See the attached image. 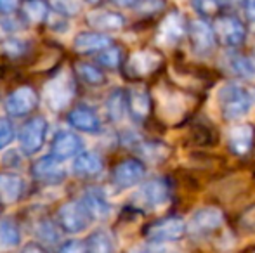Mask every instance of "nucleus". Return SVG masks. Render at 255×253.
Here are the masks:
<instances>
[{
  "instance_id": "f03ea898",
  "label": "nucleus",
  "mask_w": 255,
  "mask_h": 253,
  "mask_svg": "<svg viewBox=\"0 0 255 253\" xmlns=\"http://www.w3.org/2000/svg\"><path fill=\"white\" fill-rule=\"evenodd\" d=\"M75 95V84L68 73H59L54 77L44 88V99L45 104L52 111H63L71 102Z\"/></svg>"
},
{
  "instance_id": "393cba45",
  "label": "nucleus",
  "mask_w": 255,
  "mask_h": 253,
  "mask_svg": "<svg viewBox=\"0 0 255 253\" xmlns=\"http://www.w3.org/2000/svg\"><path fill=\"white\" fill-rule=\"evenodd\" d=\"M128 111L135 120H142L149 113V95L144 88H132L128 92Z\"/></svg>"
},
{
  "instance_id": "4be33fe9",
  "label": "nucleus",
  "mask_w": 255,
  "mask_h": 253,
  "mask_svg": "<svg viewBox=\"0 0 255 253\" xmlns=\"http://www.w3.org/2000/svg\"><path fill=\"white\" fill-rule=\"evenodd\" d=\"M73 170L78 175H98L103 170V160L96 153H80L73 162Z\"/></svg>"
},
{
  "instance_id": "4468645a",
  "label": "nucleus",
  "mask_w": 255,
  "mask_h": 253,
  "mask_svg": "<svg viewBox=\"0 0 255 253\" xmlns=\"http://www.w3.org/2000/svg\"><path fill=\"white\" fill-rule=\"evenodd\" d=\"M161 64V58L154 51H139L130 56L127 63V70L134 77H146L153 73L158 66Z\"/></svg>"
},
{
  "instance_id": "a211bd4d",
  "label": "nucleus",
  "mask_w": 255,
  "mask_h": 253,
  "mask_svg": "<svg viewBox=\"0 0 255 253\" xmlns=\"http://www.w3.org/2000/svg\"><path fill=\"white\" fill-rule=\"evenodd\" d=\"M68 122H70L71 127L77 128V130L87 132V134H94V132H99V128H101L99 116L94 113V109L87 108V106H78L77 109L70 111Z\"/></svg>"
},
{
  "instance_id": "9d476101",
  "label": "nucleus",
  "mask_w": 255,
  "mask_h": 253,
  "mask_svg": "<svg viewBox=\"0 0 255 253\" xmlns=\"http://www.w3.org/2000/svg\"><path fill=\"white\" fill-rule=\"evenodd\" d=\"M82 151V141L77 134L70 130H61L54 135L51 155L56 160H68L78 156Z\"/></svg>"
},
{
  "instance_id": "dca6fc26",
  "label": "nucleus",
  "mask_w": 255,
  "mask_h": 253,
  "mask_svg": "<svg viewBox=\"0 0 255 253\" xmlns=\"http://www.w3.org/2000/svg\"><path fill=\"white\" fill-rule=\"evenodd\" d=\"M189 35H191L193 45L198 52L207 54L214 49L215 44V31L207 21L203 19H195L189 26Z\"/></svg>"
},
{
  "instance_id": "1a4fd4ad",
  "label": "nucleus",
  "mask_w": 255,
  "mask_h": 253,
  "mask_svg": "<svg viewBox=\"0 0 255 253\" xmlns=\"http://www.w3.org/2000/svg\"><path fill=\"white\" fill-rule=\"evenodd\" d=\"M37 92L31 87H19L5 99V109L10 116H24L37 106Z\"/></svg>"
},
{
  "instance_id": "f704fd0d",
  "label": "nucleus",
  "mask_w": 255,
  "mask_h": 253,
  "mask_svg": "<svg viewBox=\"0 0 255 253\" xmlns=\"http://www.w3.org/2000/svg\"><path fill=\"white\" fill-rule=\"evenodd\" d=\"M59 253H89V252L80 241H68V243L59 250Z\"/></svg>"
},
{
  "instance_id": "20e7f679",
  "label": "nucleus",
  "mask_w": 255,
  "mask_h": 253,
  "mask_svg": "<svg viewBox=\"0 0 255 253\" xmlns=\"http://www.w3.org/2000/svg\"><path fill=\"white\" fill-rule=\"evenodd\" d=\"M168 199V184L163 179H153L142 184V187L134 194V203L141 210H156Z\"/></svg>"
},
{
  "instance_id": "412c9836",
  "label": "nucleus",
  "mask_w": 255,
  "mask_h": 253,
  "mask_svg": "<svg viewBox=\"0 0 255 253\" xmlns=\"http://www.w3.org/2000/svg\"><path fill=\"white\" fill-rule=\"evenodd\" d=\"M254 142V128L250 125H236L229 132V146L236 155H245L250 151Z\"/></svg>"
},
{
  "instance_id": "f257e3e1",
  "label": "nucleus",
  "mask_w": 255,
  "mask_h": 253,
  "mask_svg": "<svg viewBox=\"0 0 255 253\" xmlns=\"http://www.w3.org/2000/svg\"><path fill=\"white\" fill-rule=\"evenodd\" d=\"M255 92L242 85H226L219 92V106L228 120H238L249 115L255 106Z\"/></svg>"
},
{
  "instance_id": "4c0bfd02",
  "label": "nucleus",
  "mask_w": 255,
  "mask_h": 253,
  "mask_svg": "<svg viewBox=\"0 0 255 253\" xmlns=\"http://www.w3.org/2000/svg\"><path fill=\"white\" fill-rule=\"evenodd\" d=\"M247 14H249L250 19H254V21H255V2L247 3Z\"/></svg>"
},
{
  "instance_id": "ddd939ff",
  "label": "nucleus",
  "mask_w": 255,
  "mask_h": 253,
  "mask_svg": "<svg viewBox=\"0 0 255 253\" xmlns=\"http://www.w3.org/2000/svg\"><path fill=\"white\" fill-rule=\"evenodd\" d=\"M33 175L40 182L45 184H59L66 177V170L61 167L59 160H56L52 155L44 156L33 165Z\"/></svg>"
},
{
  "instance_id": "5701e85b",
  "label": "nucleus",
  "mask_w": 255,
  "mask_h": 253,
  "mask_svg": "<svg viewBox=\"0 0 255 253\" xmlns=\"http://www.w3.org/2000/svg\"><path fill=\"white\" fill-rule=\"evenodd\" d=\"M82 203L89 210L92 219H96V217L101 219V217H106L110 213V203L106 201V196L99 189H89L84 198H82Z\"/></svg>"
},
{
  "instance_id": "39448f33",
  "label": "nucleus",
  "mask_w": 255,
  "mask_h": 253,
  "mask_svg": "<svg viewBox=\"0 0 255 253\" xmlns=\"http://www.w3.org/2000/svg\"><path fill=\"white\" fill-rule=\"evenodd\" d=\"M45 137H47V122L44 116H35L28 120L19 134V144L24 155H35L40 151Z\"/></svg>"
},
{
  "instance_id": "473e14b6",
  "label": "nucleus",
  "mask_w": 255,
  "mask_h": 253,
  "mask_svg": "<svg viewBox=\"0 0 255 253\" xmlns=\"http://www.w3.org/2000/svg\"><path fill=\"white\" fill-rule=\"evenodd\" d=\"M52 9H56L61 16H75L80 9V3L77 2H52Z\"/></svg>"
},
{
  "instance_id": "c9c22d12",
  "label": "nucleus",
  "mask_w": 255,
  "mask_h": 253,
  "mask_svg": "<svg viewBox=\"0 0 255 253\" xmlns=\"http://www.w3.org/2000/svg\"><path fill=\"white\" fill-rule=\"evenodd\" d=\"M19 253H47L38 243H28Z\"/></svg>"
},
{
  "instance_id": "f8f14e48",
  "label": "nucleus",
  "mask_w": 255,
  "mask_h": 253,
  "mask_svg": "<svg viewBox=\"0 0 255 253\" xmlns=\"http://www.w3.org/2000/svg\"><path fill=\"white\" fill-rule=\"evenodd\" d=\"M184 17L179 12H170L158 28V42L163 45H175L184 37Z\"/></svg>"
},
{
  "instance_id": "2eb2a0df",
  "label": "nucleus",
  "mask_w": 255,
  "mask_h": 253,
  "mask_svg": "<svg viewBox=\"0 0 255 253\" xmlns=\"http://www.w3.org/2000/svg\"><path fill=\"white\" fill-rule=\"evenodd\" d=\"M158 101H160V113L167 122H177L186 113V101L177 92L163 90Z\"/></svg>"
},
{
  "instance_id": "bb28decb",
  "label": "nucleus",
  "mask_w": 255,
  "mask_h": 253,
  "mask_svg": "<svg viewBox=\"0 0 255 253\" xmlns=\"http://www.w3.org/2000/svg\"><path fill=\"white\" fill-rule=\"evenodd\" d=\"M128 108V101L125 97L124 90L117 88L110 94L106 101V111H108V116H110L113 122H120L122 118L125 116V111Z\"/></svg>"
},
{
  "instance_id": "aec40b11",
  "label": "nucleus",
  "mask_w": 255,
  "mask_h": 253,
  "mask_svg": "<svg viewBox=\"0 0 255 253\" xmlns=\"http://www.w3.org/2000/svg\"><path fill=\"white\" fill-rule=\"evenodd\" d=\"M87 23L98 30H120L125 24V17L113 10H92L87 16Z\"/></svg>"
},
{
  "instance_id": "58836bf2",
  "label": "nucleus",
  "mask_w": 255,
  "mask_h": 253,
  "mask_svg": "<svg viewBox=\"0 0 255 253\" xmlns=\"http://www.w3.org/2000/svg\"><path fill=\"white\" fill-rule=\"evenodd\" d=\"M128 253H153V252H149L148 248H134V250H130Z\"/></svg>"
},
{
  "instance_id": "6e6552de",
  "label": "nucleus",
  "mask_w": 255,
  "mask_h": 253,
  "mask_svg": "<svg viewBox=\"0 0 255 253\" xmlns=\"http://www.w3.org/2000/svg\"><path fill=\"white\" fill-rule=\"evenodd\" d=\"M146 169L139 160H124L113 170V182L120 189H128L142 180Z\"/></svg>"
},
{
  "instance_id": "b1692460",
  "label": "nucleus",
  "mask_w": 255,
  "mask_h": 253,
  "mask_svg": "<svg viewBox=\"0 0 255 253\" xmlns=\"http://www.w3.org/2000/svg\"><path fill=\"white\" fill-rule=\"evenodd\" d=\"M21 233L19 227L9 219L0 220V253H7L19 245Z\"/></svg>"
},
{
  "instance_id": "c756f323",
  "label": "nucleus",
  "mask_w": 255,
  "mask_h": 253,
  "mask_svg": "<svg viewBox=\"0 0 255 253\" xmlns=\"http://www.w3.org/2000/svg\"><path fill=\"white\" fill-rule=\"evenodd\" d=\"M23 10L31 21H44L47 16V5L44 2H26L23 5Z\"/></svg>"
},
{
  "instance_id": "cd10ccee",
  "label": "nucleus",
  "mask_w": 255,
  "mask_h": 253,
  "mask_svg": "<svg viewBox=\"0 0 255 253\" xmlns=\"http://www.w3.org/2000/svg\"><path fill=\"white\" fill-rule=\"evenodd\" d=\"M229 70L235 75L242 78H252L255 77V63L250 58H245V56L235 54L228 63Z\"/></svg>"
},
{
  "instance_id": "9b49d317",
  "label": "nucleus",
  "mask_w": 255,
  "mask_h": 253,
  "mask_svg": "<svg viewBox=\"0 0 255 253\" xmlns=\"http://www.w3.org/2000/svg\"><path fill=\"white\" fill-rule=\"evenodd\" d=\"M215 31H217L219 38L229 47H236L245 40V28H243L242 21L233 16L219 17L215 23Z\"/></svg>"
},
{
  "instance_id": "e433bc0d",
  "label": "nucleus",
  "mask_w": 255,
  "mask_h": 253,
  "mask_svg": "<svg viewBox=\"0 0 255 253\" xmlns=\"http://www.w3.org/2000/svg\"><path fill=\"white\" fill-rule=\"evenodd\" d=\"M17 9L16 2H0V12L2 14H10Z\"/></svg>"
},
{
  "instance_id": "7ed1b4c3",
  "label": "nucleus",
  "mask_w": 255,
  "mask_h": 253,
  "mask_svg": "<svg viewBox=\"0 0 255 253\" xmlns=\"http://www.w3.org/2000/svg\"><path fill=\"white\" fill-rule=\"evenodd\" d=\"M92 215L89 213V210L85 208V205L80 201H70L64 203L57 212V222L63 227V231L70 234H78L82 231L87 229V226L91 224Z\"/></svg>"
},
{
  "instance_id": "423d86ee",
  "label": "nucleus",
  "mask_w": 255,
  "mask_h": 253,
  "mask_svg": "<svg viewBox=\"0 0 255 253\" xmlns=\"http://www.w3.org/2000/svg\"><path fill=\"white\" fill-rule=\"evenodd\" d=\"M224 222V215L219 208L207 206V208L196 210L188 222V229L193 236H207V234L217 231Z\"/></svg>"
},
{
  "instance_id": "a878e982",
  "label": "nucleus",
  "mask_w": 255,
  "mask_h": 253,
  "mask_svg": "<svg viewBox=\"0 0 255 253\" xmlns=\"http://www.w3.org/2000/svg\"><path fill=\"white\" fill-rule=\"evenodd\" d=\"M87 252L89 253H115L113 238L108 231L98 229L89 236L87 241Z\"/></svg>"
},
{
  "instance_id": "6ab92c4d",
  "label": "nucleus",
  "mask_w": 255,
  "mask_h": 253,
  "mask_svg": "<svg viewBox=\"0 0 255 253\" xmlns=\"http://www.w3.org/2000/svg\"><path fill=\"white\" fill-rule=\"evenodd\" d=\"M23 179L16 173L2 172L0 173V203L2 205H12L23 194Z\"/></svg>"
},
{
  "instance_id": "0eeeda50",
  "label": "nucleus",
  "mask_w": 255,
  "mask_h": 253,
  "mask_svg": "<svg viewBox=\"0 0 255 253\" xmlns=\"http://www.w3.org/2000/svg\"><path fill=\"white\" fill-rule=\"evenodd\" d=\"M184 231L186 224L181 217H167L146 227V236L154 243H167V241L179 240L184 234Z\"/></svg>"
},
{
  "instance_id": "f3484780",
  "label": "nucleus",
  "mask_w": 255,
  "mask_h": 253,
  "mask_svg": "<svg viewBox=\"0 0 255 253\" xmlns=\"http://www.w3.org/2000/svg\"><path fill=\"white\" fill-rule=\"evenodd\" d=\"M75 51L87 54V52H103L111 47V38L99 31H84L78 33L73 44Z\"/></svg>"
},
{
  "instance_id": "7c9ffc66",
  "label": "nucleus",
  "mask_w": 255,
  "mask_h": 253,
  "mask_svg": "<svg viewBox=\"0 0 255 253\" xmlns=\"http://www.w3.org/2000/svg\"><path fill=\"white\" fill-rule=\"evenodd\" d=\"M98 61L103 64V66H108V68H117L120 64V49L118 47H108L106 51L99 52L98 56Z\"/></svg>"
},
{
  "instance_id": "2f4dec72",
  "label": "nucleus",
  "mask_w": 255,
  "mask_h": 253,
  "mask_svg": "<svg viewBox=\"0 0 255 253\" xmlns=\"http://www.w3.org/2000/svg\"><path fill=\"white\" fill-rule=\"evenodd\" d=\"M14 141V127L7 118H0V149L7 148Z\"/></svg>"
},
{
  "instance_id": "72a5a7b5",
  "label": "nucleus",
  "mask_w": 255,
  "mask_h": 253,
  "mask_svg": "<svg viewBox=\"0 0 255 253\" xmlns=\"http://www.w3.org/2000/svg\"><path fill=\"white\" fill-rule=\"evenodd\" d=\"M240 226L245 231H249V233H254L255 231V206H250L249 210H245V212L242 213V217H240Z\"/></svg>"
},
{
  "instance_id": "c85d7f7f",
  "label": "nucleus",
  "mask_w": 255,
  "mask_h": 253,
  "mask_svg": "<svg viewBox=\"0 0 255 253\" xmlns=\"http://www.w3.org/2000/svg\"><path fill=\"white\" fill-rule=\"evenodd\" d=\"M77 70L80 73L82 80H85L87 84L91 85H101L104 82V75L101 70L94 66V64H89V63H78L77 64Z\"/></svg>"
}]
</instances>
